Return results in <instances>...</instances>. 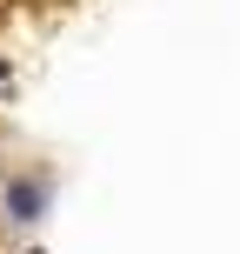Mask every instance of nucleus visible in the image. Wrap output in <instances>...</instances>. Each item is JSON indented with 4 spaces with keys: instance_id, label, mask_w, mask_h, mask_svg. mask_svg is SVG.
<instances>
[{
    "instance_id": "nucleus-3",
    "label": "nucleus",
    "mask_w": 240,
    "mask_h": 254,
    "mask_svg": "<svg viewBox=\"0 0 240 254\" xmlns=\"http://www.w3.org/2000/svg\"><path fill=\"white\" fill-rule=\"evenodd\" d=\"M20 254H47V241H20Z\"/></svg>"
},
{
    "instance_id": "nucleus-1",
    "label": "nucleus",
    "mask_w": 240,
    "mask_h": 254,
    "mask_svg": "<svg viewBox=\"0 0 240 254\" xmlns=\"http://www.w3.org/2000/svg\"><path fill=\"white\" fill-rule=\"evenodd\" d=\"M53 207H60V167L53 161H13L0 174V228L7 234L34 241L53 221Z\"/></svg>"
},
{
    "instance_id": "nucleus-2",
    "label": "nucleus",
    "mask_w": 240,
    "mask_h": 254,
    "mask_svg": "<svg viewBox=\"0 0 240 254\" xmlns=\"http://www.w3.org/2000/svg\"><path fill=\"white\" fill-rule=\"evenodd\" d=\"M13 80H20V61H13V54H7V47H0V94H7V87H13Z\"/></svg>"
}]
</instances>
